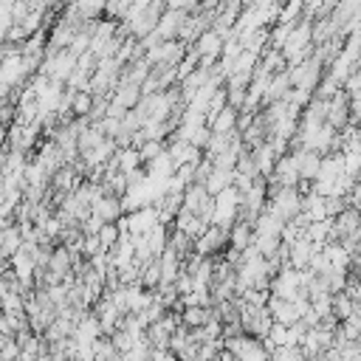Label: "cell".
Instances as JSON below:
<instances>
[{"label":"cell","mask_w":361,"mask_h":361,"mask_svg":"<svg viewBox=\"0 0 361 361\" xmlns=\"http://www.w3.org/2000/svg\"><path fill=\"white\" fill-rule=\"evenodd\" d=\"M223 350L231 353V358H243V361H262L268 358V347L259 336H248V333H237V336H226L223 338Z\"/></svg>","instance_id":"6da1fadb"},{"label":"cell","mask_w":361,"mask_h":361,"mask_svg":"<svg viewBox=\"0 0 361 361\" xmlns=\"http://www.w3.org/2000/svg\"><path fill=\"white\" fill-rule=\"evenodd\" d=\"M228 245V228L223 226H214L209 223L195 240H192V251L200 254V257H220Z\"/></svg>","instance_id":"7a4b0ae2"},{"label":"cell","mask_w":361,"mask_h":361,"mask_svg":"<svg viewBox=\"0 0 361 361\" xmlns=\"http://www.w3.org/2000/svg\"><path fill=\"white\" fill-rule=\"evenodd\" d=\"M186 14H189V11H180V8H169V6H164V11L158 14V23H155V34H158L161 39H178V34H180V25H183Z\"/></svg>","instance_id":"3957f363"},{"label":"cell","mask_w":361,"mask_h":361,"mask_svg":"<svg viewBox=\"0 0 361 361\" xmlns=\"http://www.w3.org/2000/svg\"><path fill=\"white\" fill-rule=\"evenodd\" d=\"M90 212L99 214L104 223H116V220L124 214V206H121V197H116V195H99V197L93 200Z\"/></svg>","instance_id":"277c9868"},{"label":"cell","mask_w":361,"mask_h":361,"mask_svg":"<svg viewBox=\"0 0 361 361\" xmlns=\"http://www.w3.org/2000/svg\"><path fill=\"white\" fill-rule=\"evenodd\" d=\"M206 124H209V130L212 133H237V110L231 107V104H223L217 113H212L209 118H206Z\"/></svg>","instance_id":"5b68a950"},{"label":"cell","mask_w":361,"mask_h":361,"mask_svg":"<svg viewBox=\"0 0 361 361\" xmlns=\"http://www.w3.org/2000/svg\"><path fill=\"white\" fill-rule=\"evenodd\" d=\"M251 158H254L257 172H259L262 178H268V175H271V169H274V161H276V152H274L271 141L265 138V141H259L257 147H251Z\"/></svg>","instance_id":"8992f818"},{"label":"cell","mask_w":361,"mask_h":361,"mask_svg":"<svg viewBox=\"0 0 361 361\" xmlns=\"http://www.w3.org/2000/svg\"><path fill=\"white\" fill-rule=\"evenodd\" d=\"M251 237H254V228H251L248 220H240V217H237V220L228 226V245H231V248L245 251V248L251 245Z\"/></svg>","instance_id":"52a82bcc"},{"label":"cell","mask_w":361,"mask_h":361,"mask_svg":"<svg viewBox=\"0 0 361 361\" xmlns=\"http://www.w3.org/2000/svg\"><path fill=\"white\" fill-rule=\"evenodd\" d=\"M228 183H234V169H226V166H212L209 175L203 178V186H206L209 195H217Z\"/></svg>","instance_id":"ba28073f"},{"label":"cell","mask_w":361,"mask_h":361,"mask_svg":"<svg viewBox=\"0 0 361 361\" xmlns=\"http://www.w3.org/2000/svg\"><path fill=\"white\" fill-rule=\"evenodd\" d=\"M90 110H93V93L71 87V116L73 118H90Z\"/></svg>","instance_id":"9c48e42d"},{"label":"cell","mask_w":361,"mask_h":361,"mask_svg":"<svg viewBox=\"0 0 361 361\" xmlns=\"http://www.w3.org/2000/svg\"><path fill=\"white\" fill-rule=\"evenodd\" d=\"M20 245H23V231H20L17 223H8V226L3 228V234H0V257L8 259Z\"/></svg>","instance_id":"30bf717a"},{"label":"cell","mask_w":361,"mask_h":361,"mask_svg":"<svg viewBox=\"0 0 361 361\" xmlns=\"http://www.w3.org/2000/svg\"><path fill=\"white\" fill-rule=\"evenodd\" d=\"M96 237H99L102 248L110 251V248L118 243V237H121V226H118V220H116V223H102L99 231H96Z\"/></svg>","instance_id":"8fae6325"},{"label":"cell","mask_w":361,"mask_h":361,"mask_svg":"<svg viewBox=\"0 0 361 361\" xmlns=\"http://www.w3.org/2000/svg\"><path fill=\"white\" fill-rule=\"evenodd\" d=\"M118 347L110 341V336H99L93 341V358H118Z\"/></svg>","instance_id":"7c38bea8"},{"label":"cell","mask_w":361,"mask_h":361,"mask_svg":"<svg viewBox=\"0 0 361 361\" xmlns=\"http://www.w3.org/2000/svg\"><path fill=\"white\" fill-rule=\"evenodd\" d=\"M350 274L361 276V240L350 248Z\"/></svg>","instance_id":"4fadbf2b"},{"label":"cell","mask_w":361,"mask_h":361,"mask_svg":"<svg viewBox=\"0 0 361 361\" xmlns=\"http://www.w3.org/2000/svg\"><path fill=\"white\" fill-rule=\"evenodd\" d=\"M169 8H180V11H195L200 8V0H164Z\"/></svg>","instance_id":"5bb4252c"},{"label":"cell","mask_w":361,"mask_h":361,"mask_svg":"<svg viewBox=\"0 0 361 361\" xmlns=\"http://www.w3.org/2000/svg\"><path fill=\"white\" fill-rule=\"evenodd\" d=\"M220 3H223V0H200V8H206V11H214Z\"/></svg>","instance_id":"9a60e30c"}]
</instances>
